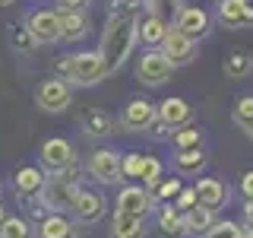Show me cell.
I'll list each match as a JSON object with an SVG mask.
<instances>
[{
    "instance_id": "obj_1",
    "label": "cell",
    "mask_w": 253,
    "mask_h": 238,
    "mask_svg": "<svg viewBox=\"0 0 253 238\" xmlns=\"http://www.w3.org/2000/svg\"><path fill=\"white\" fill-rule=\"evenodd\" d=\"M136 38H139V6L133 0H121V3H114L105 22V32H101V58L108 63V73L124 67Z\"/></svg>"
},
{
    "instance_id": "obj_2",
    "label": "cell",
    "mask_w": 253,
    "mask_h": 238,
    "mask_svg": "<svg viewBox=\"0 0 253 238\" xmlns=\"http://www.w3.org/2000/svg\"><path fill=\"white\" fill-rule=\"evenodd\" d=\"M51 175H54V178L42 184V197H44L47 210H70V206H73L76 190H79V184H76V178H79L76 162H70L67 169L51 172Z\"/></svg>"
},
{
    "instance_id": "obj_3",
    "label": "cell",
    "mask_w": 253,
    "mask_h": 238,
    "mask_svg": "<svg viewBox=\"0 0 253 238\" xmlns=\"http://www.w3.org/2000/svg\"><path fill=\"white\" fill-rule=\"evenodd\" d=\"M108 73V63L101 58V51H83L76 54V58H70V79L79 86H95L101 83Z\"/></svg>"
},
{
    "instance_id": "obj_4",
    "label": "cell",
    "mask_w": 253,
    "mask_h": 238,
    "mask_svg": "<svg viewBox=\"0 0 253 238\" xmlns=\"http://www.w3.org/2000/svg\"><path fill=\"white\" fill-rule=\"evenodd\" d=\"M174 73V63L165 58L158 48H146V54L136 63V79L142 86H165Z\"/></svg>"
},
{
    "instance_id": "obj_5",
    "label": "cell",
    "mask_w": 253,
    "mask_h": 238,
    "mask_svg": "<svg viewBox=\"0 0 253 238\" xmlns=\"http://www.w3.org/2000/svg\"><path fill=\"white\" fill-rule=\"evenodd\" d=\"M158 51H162L165 58L174 63V70H177V67L193 63V58H196V42H193V38H187L184 32H177L174 26H168L165 38L158 42Z\"/></svg>"
},
{
    "instance_id": "obj_6",
    "label": "cell",
    "mask_w": 253,
    "mask_h": 238,
    "mask_svg": "<svg viewBox=\"0 0 253 238\" xmlns=\"http://www.w3.org/2000/svg\"><path fill=\"white\" fill-rule=\"evenodd\" d=\"M171 26L177 29V32H184L187 38H193V42H200V38L209 35V29H212V19H209V13L203 10V6H180L177 16L171 19Z\"/></svg>"
},
{
    "instance_id": "obj_7",
    "label": "cell",
    "mask_w": 253,
    "mask_h": 238,
    "mask_svg": "<svg viewBox=\"0 0 253 238\" xmlns=\"http://www.w3.org/2000/svg\"><path fill=\"white\" fill-rule=\"evenodd\" d=\"M70 210H73L76 222H83V226H95V222H101V216L108 213V200L98 194V190H76Z\"/></svg>"
},
{
    "instance_id": "obj_8",
    "label": "cell",
    "mask_w": 253,
    "mask_h": 238,
    "mask_svg": "<svg viewBox=\"0 0 253 238\" xmlns=\"http://www.w3.org/2000/svg\"><path fill=\"white\" fill-rule=\"evenodd\" d=\"M215 19L225 29H250L253 26V0H218Z\"/></svg>"
},
{
    "instance_id": "obj_9",
    "label": "cell",
    "mask_w": 253,
    "mask_h": 238,
    "mask_svg": "<svg viewBox=\"0 0 253 238\" xmlns=\"http://www.w3.org/2000/svg\"><path fill=\"white\" fill-rule=\"evenodd\" d=\"M70 99H73V95H70V86H67V79H60V76L44 79L35 89V105L42 111H63L70 105Z\"/></svg>"
},
{
    "instance_id": "obj_10",
    "label": "cell",
    "mask_w": 253,
    "mask_h": 238,
    "mask_svg": "<svg viewBox=\"0 0 253 238\" xmlns=\"http://www.w3.org/2000/svg\"><path fill=\"white\" fill-rule=\"evenodd\" d=\"M89 175L98 181V184H117V181L124 178L121 156H117L114 149H95L89 156Z\"/></svg>"
},
{
    "instance_id": "obj_11",
    "label": "cell",
    "mask_w": 253,
    "mask_h": 238,
    "mask_svg": "<svg viewBox=\"0 0 253 238\" xmlns=\"http://www.w3.org/2000/svg\"><path fill=\"white\" fill-rule=\"evenodd\" d=\"M155 118H158V108L149 99H130L126 108H124V115H121V124L133 133H142V130H149V124H152Z\"/></svg>"
},
{
    "instance_id": "obj_12",
    "label": "cell",
    "mask_w": 253,
    "mask_h": 238,
    "mask_svg": "<svg viewBox=\"0 0 253 238\" xmlns=\"http://www.w3.org/2000/svg\"><path fill=\"white\" fill-rule=\"evenodd\" d=\"M26 29L32 32V38H35V42L54 45V42H60V13H54V10H38V13L29 16Z\"/></svg>"
},
{
    "instance_id": "obj_13",
    "label": "cell",
    "mask_w": 253,
    "mask_h": 238,
    "mask_svg": "<svg viewBox=\"0 0 253 238\" xmlns=\"http://www.w3.org/2000/svg\"><path fill=\"white\" fill-rule=\"evenodd\" d=\"M149 210H152V197H149L146 187H139V184L121 187V194H117V213H126V216L146 219Z\"/></svg>"
},
{
    "instance_id": "obj_14",
    "label": "cell",
    "mask_w": 253,
    "mask_h": 238,
    "mask_svg": "<svg viewBox=\"0 0 253 238\" xmlns=\"http://www.w3.org/2000/svg\"><path fill=\"white\" fill-rule=\"evenodd\" d=\"M70 162H76V153H73V146H70L67 140L54 137V140H47L42 146V165L47 172H60V169H67Z\"/></svg>"
},
{
    "instance_id": "obj_15",
    "label": "cell",
    "mask_w": 253,
    "mask_h": 238,
    "mask_svg": "<svg viewBox=\"0 0 253 238\" xmlns=\"http://www.w3.org/2000/svg\"><path fill=\"white\" fill-rule=\"evenodd\" d=\"M193 190H196V200L200 203H206V206H212V210H218V206H225L228 203V197H231V190H228V184L221 178H200L193 184Z\"/></svg>"
},
{
    "instance_id": "obj_16",
    "label": "cell",
    "mask_w": 253,
    "mask_h": 238,
    "mask_svg": "<svg viewBox=\"0 0 253 238\" xmlns=\"http://www.w3.org/2000/svg\"><path fill=\"white\" fill-rule=\"evenodd\" d=\"M89 35L85 10H60V42H83Z\"/></svg>"
},
{
    "instance_id": "obj_17",
    "label": "cell",
    "mask_w": 253,
    "mask_h": 238,
    "mask_svg": "<svg viewBox=\"0 0 253 238\" xmlns=\"http://www.w3.org/2000/svg\"><path fill=\"white\" fill-rule=\"evenodd\" d=\"M155 108H158V121H165L171 130L193 121V108H190L187 99H165L162 105H155Z\"/></svg>"
},
{
    "instance_id": "obj_18",
    "label": "cell",
    "mask_w": 253,
    "mask_h": 238,
    "mask_svg": "<svg viewBox=\"0 0 253 238\" xmlns=\"http://www.w3.org/2000/svg\"><path fill=\"white\" fill-rule=\"evenodd\" d=\"M212 222H215V210L196 200L190 210H184V235H206Z\"/></svg>"
},
{
    "instance_id": "obj_19",
    "label": "cell",
    "mask_w": 253,
    "mask_h": 238,
    "mask_svg": "<svg viewBox=\"0 0 253 238\" xmlns=\"http://www.w3.org/2000/svg\"><path fill=\"white\" fill-rule=\"evenodd\" d=\"M221 70H225V76H231V79L250 76V70H253V54L247 51V48H231V51L225 54V60H221Z\"/></svg>"
},
{
    "instance_id": "obj_20",
    "label": "cell",
    "mask_w": 253,
    "mask_h": 238,
    "mask_svg": "<svg viewBox=\"0 0 253 238\" xmlns=\"http://www.w3.org/2000/svg\"><path fill=\"white\" fill-rule=\"evenodd\" d=\"M168 26H171V22H168V19H162L158 13H146V16L139 19V38L146 42V48H155V45L165 38Z\"/></svg>"
},
{
    "instance_id": "obj_21",
    "label": "cell",
    "mask_w": 253,
    "mask_h": 238,
    "mask_svg": "<svg viewBox=\"0 0 253 238\" xmlns=\"http://www.w3.org/2000/svg\"><path fill=\"white\" fill-rule=\"evenodd\" d=\"M111 238H146V222L139 216L117 213L114 222H111Z\"/></svg>"
},
{
    "instance_id": "obj_22",
    "label": "cell",
    "mask_w": 253,
    "mask_h": 238,
    "mask_svg": "<svg viewBox=\"0 0 253 238\" xmlns=\"http://www.w3.org/2000/svg\"><path fill=\"white\" fill-rule=\"evenodd\" d=\"M73 226H70L67 216H60V213H51V216H44L38 222V238H73Z\"/></svg>"
},
{
    "instance_id": "obj_23",
    "label": "cell",
    "mask_w": 253,
    "mask_h": 238,
    "mask_svg": "<svg viewBox=\"0 0 253 238\" xmlns=\"http://www.w3.org/2000/svg\"><path fill=\"white\" fill-rule=\"evenodd\" d=\"M174 165H177V172H184V175H196V172H203V165H206V153H203V146L174 149Z\"/></svg>"
},
{
    "instance_id": "obj_24",
    "label": "cell",
    "mask_w": 253,
    "mask_h": 238,
    "mask_svg": "<svg viewBox=\"0 0 253 238\" xmlns=\"http://www.w3.org/2000/svg\"><path fill=\"white\" fill-rule=\"evenodd\" d=\"M42 184H44V175L38 169H19L16 172V190H19V197L42 194Z\"/></svg>"
},
{
    "instance_id": "obj_25",
    "label": "cell",
    "mask_w": 253,
    "mask_h": 238,
    "mask_svg": "<svg viewBox=\"0 0 253 238\" xmlns=\"http://www.w3.org/2000/svg\"><path fill=\"white\" fill-rule=\"evenodd\" d=\"M171 143L174 149H190V146H203V127L196 124H180L171 130Z\"/></svg>"
},
{
    "instance_id": "obj_26",
    "label": "cell",
    "mask_w": 253,
    "mask_h": 238,
    "mask_svg": "<svg viewBox=\"0 0 253 238\" xmlns=\"http://www.w3.org/2000/svg\"><path fill=\"white\" fill-rule=\"evenodd\" d=\"M158 226H162L165 235H174V238H184V213L174 210V206L168 203L162 213H158Z\"/></svg>"
},
{
    "instance_id": "obj_27",
    "label": "cell",
    "mask_w": 253,
    "mask_h": 238,
    "mask_svg": "<svg viewBox=\"0 0 253 238\" xmlns=\"http://www.w3.org/2000/svg\"><path fill=\"white\" fill-rule=\"evenodd\" d=\"M83 130L89 133V137H111V130H114V121H111L105 111H92V115H85Z\"/></svg>"
},
{
    "instance_id": "obj_28",
    "label": "cell",
    "mask_w": 253,
    "mask_h": 238,
    "mask_svg": "<svg viewBox=\"0 0 253 238\" xmlns=\"http://www.w3.org/2000/svg\"><path fill=\"white\" fill-rule=\"evenodd\" d=\"M203 238H244V229L231 219H215Z\"/></svg>"
},
{
    "instance_id": "obj_29",
    "label": "cell",
    "mask_w": 253,
    "mask_h": 238,
    "mask_svg": "<svg viewBox=\"0 0 253 238\" xmlns=\"http://www.w3.org/2000/svg\"><path fill=\"white\" fill-rule=\"evenodd\" d=\"M180 187H184V181H180L177 175H168V178H158V184L152 187V194L158 197V200H174ZM155 197H152V200H155Z\"/></svg>"
},
{
    "instance_id": "obj_30",
    "label": "cell",
    "mask_w": 253,
    "mask_h": 238,
    "mask_svg": "<svg viewBox=\"0 0 253 238\" xmlns=\"http://www.w3.org/2000/svg\"><path fill=\"white\" fill-rule=\"evenodd\" d=\"M158 178H162V159H158V156H146L142 172H139V181H142V184H149V190H152L158 184Z\"/></svg>"
},
{
    "instance_id": "obj_31",
    "label": "cell",
    "mask_w": 253,
    "mask_h": 238,
    "mask_svg": "<svg viewBox=\"0 0 253 238\" xmlns=\"http://www.w3.org/2000/svg\"><path fill=\"white\" fill-rule=\"evenodd\" d=\"M234 124L244 127V124H253V95H241V99L234 102Z\"/></svg>"
},
{
    "instance_id": "obj_32",
    "label": "cell",
    "mask_w": 253,
    "mask_h": 238,
    "mask_svg": "<svg viewBox=\"0 0 253 238\" xmlns=\"http://www.w3.org/2000/svg\"><path fill=\"white\" fill-rule=\"evenodd\" d=\"M184 6V0H149V13H158L162 19H174L177 16V10Z\"/></svg>"
},
{
    "instance_id": "obj_33",
    "label": "cell",
    "mask_w": 253,
    "mask_h": 238,
    "mask_svg": "<svg viewBox=\"0 0 253 238\" xmlns=\"http://www.w3.org/2000/svg\"><path fill=\"white\" fill-rule=\"evenodd\" d=\"M0 238H32V229H29V222H22V219H3Z\"/></svg>"
},
{
    "instance_id": "obj_34",
    "label": "cell",
    "mask_w": 253,
    "mask_h": 238,
    "mask_svg": "<svg viewBox=\"0 0 253 238\" xmlns=\"http://www.w3.org/2000/svg\"><path fill=\"white\" fill-rule=\"evenodd\" d=\"M142 162H146V156H142V153H126V156L121 159V172H124V178H139Z\"/></svg>"
},
{
    "instance_id": "obj_35",
    "label": "cell",
    "mask_w": 253,
    "mask_h": 238,
    "mask_svg": "<svg viewBox=\"0 0 253 238\" xmlns=\"http://www.w3.org/2000/svg\"><path fill=\"white\" fill-rule=\"evenodd\" d=\"M193 203H196V190H193V187H180V190H177V197L171 200V206H174V210H180V213L190 210Z\"/></svg>"
},
{
    "instance_id": "obj_36",
    "label": "cell",
    "mask_w": 253,
    "mask_h": 238,
    "mask_svg": "<svg viewBox=\"0 0 253 238\" xmlns=\"http://www.w3.org/2000/svg\"><path fill=\"white\" fill-rule=\"evenodd\" d=\"M241 194H244V200H253V172L241 175Z\"/></svg>"
},
{
    "instance_id": "obj_37",
    "label": "cell",
    "mask_w": 253,
    "mask_h": 238,
    "mask_svg": "<svg viewBox=\"0 0 253 238\" xmlns=\"http://www.w3.org/2000/svg\"><path fill=\"white\" fill-rule=\"evenodd\" d=\"M63 10H85L89 6V0H60Z\"/></svg>"
},
{
    "instance_id": "obj_38",
    "label": "cell",
    "mask_w": 253,
    "mask_h": 238,
    "mask_svg": "<svg viewBox=\"0 0 253 238\" xmlns=\"http://www.w3.org/2000/svg\"><path fill=\"white\" fill-rule=\"evenodd\" d=\"M244 222H247V226H253V200L244 203Z\"/></svg>"
},
{
    "instance_id": "obj_39",
    "label": "cell",
    "mask_w": 253,
    "mask_h": 238,
    "mask_svg": "<svg viewBox=\"0 0 253 238\" xmlns=\"http://www.w3.org/2000/svg\"><path fill=\"white\" fill-rule=\"evenodd\" d=\"M241 130H244V133H247V137L253 140V124H244V127H241Z\"/></svg>"
},
{
    "instance_id": "obj_40",
    "label": "cell",
    "mask_w": 253,
    "mask_h": 238,
    "mask_svg": "<svg viewBox=\"0 0 253 238\" xmlns=\"http://www.w3.org/2000/svg\"><path fill=\"white\" fill-rule=\"evenodd\" d=\"M244 238H253V226H247V229H244Z\"/></svg>"
},
{
    "instance_id": "obj_41",
    "label": "cell",
    "mask_w": 253,
    "mask_h": 238,
    "mask_svg": "<svg viewBox=\"0 0 253 238\" xmlns=\"http://www.w3.org/2000/svg\"><path fill=\"white\" fill-rule=\"evenodd\" d=\"M3 219H6V213H3V206H0V226H3Z\"/></svg>"
},
{
    "instance_id": "obj_42",
    "label": "cell",
    "mask_w": 253,
    "mask_h": 238,
    "mask_svg": "<svg viewBox=\"0 0 253 238\" xmlns=\"http://www.w3.org/2000/svg\"><path fill=\"white\" fill-rule=\"evenodd\" d=\"M6 3H13V0H0V6H6Z\"/></svg>"
}]
</instances>
